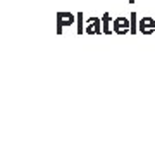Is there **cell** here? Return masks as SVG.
I'll list each match as a JSON object with an SVG mask.
<instances>
[{"label":"cell","mask_w":155,"mask_h":155,"mask_svg":"<svg viewBox=\"0 0 155 155\" xmlns=\"http://www.w3.org/2000/svg\"><path fill=\"white\" fill-rule=\"evenodd\" d=\"M129 4H134V0H129Z\"/></svg>","instance_id":"obj_8"},{"label":"cell","mask_w":155,"mask_h":155,"mask_svg":"<svg viewBox=\"0 0 155 155\" xmlns=\"http://www.w3.org/2000/svg\"><path fill=\"white\" fill-rule=\"evenodd\" d=\"M78 35H83V12H78Z\"/></svg>","instance_id":"obj_7"},{"label":"cell","mask_w":155,"mask_h":155,"mask_svg":"<svg viewBox=\"0 0 155 155\" xmlns=\"http://www.w3.org/2000/svg\"><path fill=\"white\" fill-rule=\"evenodd\" d=\"M84 31L88 35H100V31H104L102 29V19H98V17H90Z\"/></svg>","instance_id":"obj_4"},{"label":"cell","mask_w":155,"mask_h":155,"mask_svg":"<svg viewBox=\"0 0 155 155\" xmlns=\"http://www.w3.org/2000/svg\"><path fill=\"white\" fill-rule=\"evenodd\" d=\"M110 21H114L110 17V12H105L104 16H102V29H104V33L105 35H110L114 29L110 28Z\"/></svg>","instance_id":"obj_5"},{"label":"cell","mask_w":155,"mask_h":155,"mask_svg":"<svg viewBox=\"0 0 155 155\" xmlns=\"http://www.w3.org/2000/svg\"><path fill=\"white\" fill-rule=\"evenodd\" d=\"M138 29L143 35L155 33V17H141L140 24H138Z\"/></svg>","instance_id":"obj_3"},{"label":"cell","mask_w":155,"mask_h":155,"mask_svg":"<svg viewBox=\"0 0 155 155\" xmlns=\"http://www.w3.org/2000/svg\"><path fill=\"white\" fill-rule=\"evenodd\" d=\"M112 29H114V33L117 35H127L131 33V21L126 19L124 16L121 17H116L114 22H112Z\"/></svg>","instance_id":"obj_2"},{"label":"cell","mask_w":155,"mask_h":155,"mask_svg":"<svg viewBox=\"0 0 155 155\" xmlns=\"http://www.w3.org/2000/svg\"><path fill=\"white\" fill-rule=\"evenodd\" d=\"M78 16H74L72 12H57V35H62V29H64V26H71V24H74V19H76Z\"/></svg>","instance_id":"obj_1"},{"label":"cell","mask_w":155,"mask_h":155,"mask_svg":"<svg viewBox=\"0 0 155 155\" xmlns=\"http://www.w3.org/2000/svg\"><path fill=\"white\" fill-rule=\"evenodd\" d=\"M136 19H138V14H136V12H131V33L133 35H136L140 31L138 29V21H136Z\"/></svg>","instance_id":"obj_6"}]
</instances>
